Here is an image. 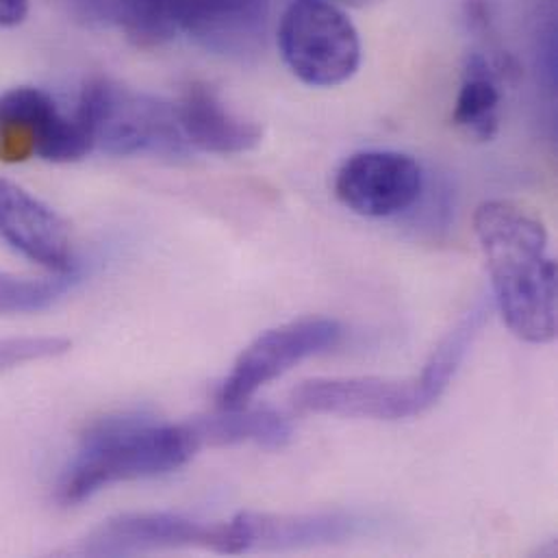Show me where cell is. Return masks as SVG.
<instances>
[{"mask_svg": "<svg viewBox=\"0 0 558 558\" xmlns=\"http://www.w3.org/2000/svg\"><path fill=\"white\" fill-rule=\"evenodd\" d=\"M474 231L511 332L526 343H550L557 337V262L544 222L520 203L487 201L474 214Z\"/></svg>", "mask_w": 558, "mask_h": 558, "instance_id": "cell-1", "label": "cell"}, {"mask_svg": "<svg viewBox=\"0 0 558 558\" xmlns=\"http://www.w3.org/2000/svg\"><path fill=\"white\" fill-rule=\"evenodd\" d=\"M485 319L487 306H472L413 378H313L291 391V404L302 413L354 420L400 422L417 417L430 411L448 391Z\"/></svg>", "mask_w": 558, "mask_h": 558, "instance_id": "cell-2", "label": "cell"}, {"mask_svg": "<svg viewBox=\"0 0 558 558\" xmlns=\"http://www.w3.org/2000/svg\"><path fill=\"white\" fill-rule=\"evenodd\" d=\"M203 448L192 424H159L144 415H116L94 424L65 468L57 500H89L105 487L170 474Z\"/></svg>", "mask_w": 558, "mask_h": 558, "instance_id": "cell-3", "label": "cell"}, {"mask_svg": "<svg viewBox=\"0 0 558 558\" xmlns=\"http://www.w3.org/2000/svg\"><path fill=\"white\" fill-rule=\"evenodd\" d=\"M92 148L118 157L185 155L177 107L109 78L85 85L76 111Z\"/></svg>", "mask_w": 558, "mask_h": 558, "instance_id": "cell-4", "label": "cell"}, {"mask_svg": "<svg viewBox=\"0 0 558 558\" xmlns=\"http://www.w3.org/2000/svg\"><path fill=\"white\" fill-rule=\"evenodd\" d=\"M279 48L291 74L311 87L341 85L361 65L359 31L330 0H293L280 17Z\"/></svg>", "mask_w": 558, "mask_h": 558, "instance_id": "cell-5", "label": "cell"}, {"mask_svg": "<svg viewBox=\"0 0 558 558\" xmlns=\"http://www.w3.org/2000/svg\"><path fill=\"white\" fill-rule=\"evenodd\" d=\"M343 326L330 317H302L259 335L225 378L218 402L225 411L244 409L251 398L308 356L335 348Z\"/></svg>", "mask_w": 558, "mask_h": 558, "instance_id": "cell-6", "label": "cell"}, {"mask_svg": "<svg viewBox=\"0 0 558 558\" xmlns=\"http://www.w3.org/2000/svg\"><path fill=\"white\" fill-rule=\"evenodd\" d=\"M92 142L78 122L59 111L37 87H15L0 96V161L20 163L39 157L52 163L83 159Z\"/></svg>", "mask_w": 558, "mask_h": 558, "instance_id": "cell-7", "label": "cell"}, {"mask_svg": "<svg viewBox=\"0 0 558 558\" xmlns=\"http://www.w3.org/2000/svg\"><path fill=\"white\" fill-rule=\"evenodd\" d=\"M424 187L422 166L396 150H363L335 174L337 201L363 218H391L413 207Z\"/></svg>", "mask_w": 558, "mask_h": 558, "instance_id": "cell-8", "label": "cell"}, {"mask_svg": "<svg viewBox=\"0 0 558 558\" xmlns=\"http://www.w3.org/2000/svg\"><path fill=\"white\" fill-rule=\"evenodd\" d=\"M166 548H205L227 555V524H201L172 513H129L107 520L83 544L87 557H126Z\"/></svg>", "mask_w": 558, "mask_h": 558, "instance_id": "cell-9", "label": "cell"}, {"mask_svg": "<svg viewBox=\"0 0 558 558\" xmlns=\"http://www.w3.org/2000/svg\"><path fill=\"white\" fill-rule=\"evenodd\" d=\"M0 240L57 275L74 272L65 222L41 201L4 179H0Z\"/></svg>", "mask_w": 558, "mask_h": 558, "instance_id": "cell-10", "label": "cell"}, {"mask_svg": "<svg viewBox=\"0 0 558 558\" xmlns=\"http://www.w3.org/2000/svg\"><path fill=\"white\" fill-rule=\"evenodd\" d=\"M356 520L345 513H240L227 522V555L253 550H298L345 542L356 533Z\"/></svg>", "mask_w": 558, "mask_h": 558, "instance_id": "cell-11", "label": "cell"}, {"mask_svg": "<svg viewBox=\"0 0 558 558\" xmlns=\"http://www.w3.org/2000/svg\"><path fill=\"white\" fill-rule=\"evenodd\" d=\"M181 131L190 146L214 155H242L262 144L264 129L235 116L220 96L203 83H192L177 105Z\"/></svg>", "mask_w": 558, "mask_h": 558, "instance_id": "cell-12", "label": "cell"}, {"mask_svg": "<svg viewBox=\"0 0 558 558\" xmlns=\"http://www.w3.org/2000/svg\"><path fill=\"white\" fill-rule=\"evenodd\" d=\"M268 0H179L181 31L216 52L242 54L266 31Z\"/></svg>", "mask_w": 558, "mask_h": 558, "instance_id": "cell-13", "label": "cell"}, {"mask_svg": "<svg viewBox=\"0 0 558 558\" xmlns=\"http://www.w3.org/2000/svg\"><path fill=\"white\" fill-rule=\"evenodd\" d=\"M518 76V65L505 54L472 52L465 61L463 83L452 122L478 142H492L500 131L502 83Z\"/></svg>", "mask_w": 558, "mask_h": 558, "instance_id": "cell-14", "label": "cell"}, {"mask_svg": "<svg viewBox=\"0 0 558 558\" xmlns=\"http://www.w3.org/2000/svg\"><path fill=\"white\" fill-rule=\"evenodd\" d=\"M201 444L238 446L255 444L266 450H280L293 437L291 424L272 409H233L192 424Z\"/></svg>", "mask_w": 558, "mask_h": 558, "instance_id": "cell-15", "label": "cell"}, {"mask_svg": "<svg viewBox=\"0 0 558 558\" xmlns=\"http://www.w3.org/2000/svg\"><path fill=\"white\" fill-rule=\"evenodd\" d=\"M116 13L126 37L142 48L161 46L181 31L179 0H116Z\"/></svg>", "mask_w": 558, "mask_h": 558, "instance_id": "cell-16", "label": "cell"}, {"mask_svg": "<svg viewBox=\"0 0 558 558\" xmlns=\"http://www.w3.org/2000/svg\"><path fill=\"white\" fill-rule=\"evenodd\" d=\"M74 280V272H65L54 279H20L0 275V315L44 311L68 293Z\"/></svg>", "mask_w": 558, "mask_h": 558, "instance_id": "cell-17", "label": "cell"}, {"mask_svg": "<svg viewBox=\"0 0 558 558\" xmlns=\"http://www.w3.org/2000/svg\"><path fill=\"white\" fill-rule=\"evenodd\" d=\"M70 345L72 343L65 337H11V339H0V372L24 365V363L61 356L70 350Z\"/></svg>", "mask_w": 558, "mask_h": 558, "instance_id": "cell-18", "label": "cell"}, {"mask_svg": "<svg viewBox=\"0 0 558 558\" xmlns=\"http://www.w3.org/2000/svg\"><path fill=\"white\" fill-rule=\"evenodd\" d=\"M28 13V0H0V26H17Z\"/></svg>", "mask_w": 558, "mask_h": 558, "instance_id": "cell-19", "label": "cell"}, {"mask_svg": "<svg viewBox=\"0 0 558 558\" xmlns=\"http://www.w3.org/2000/svg\"><path fill=\"white\" fill-rule=\"evenodd\" d=\"M330 2H335V4H339V7L363 9V7H372V4H376V2H380V0H330Z\"/></svg>", "mask_w": 558, "mask_h": 558, "instance_id": "cell-20", "label": "cell"}]
</instances>
